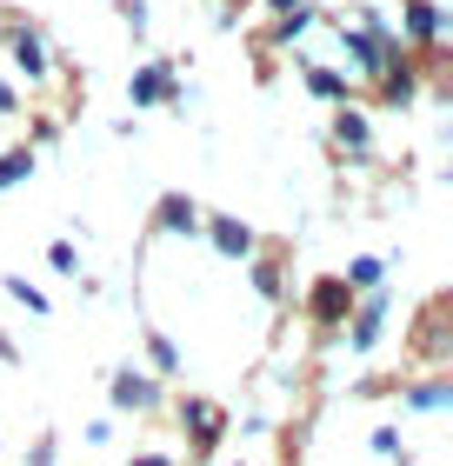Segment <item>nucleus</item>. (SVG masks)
<instances>
[{
	"label": "nucleus",
	"mask_w": 453,
	"mask_h": 466,
	"mask_svg": "<svg viewBox=\"0 0 453 466\" xmlns=\"http://www.w3.org/2000/svg\"><path fill=\"white\" fill-rule=\"evenodd\" d=\"M114 407H154V380L120 373V380H114Z\"/></svg>",
	"instance_id": "obj_1"
},
{
	"label": "nucleus",
	"mask_w": 453,
	"mask_h": 466,
	"mask_svg": "<svg viewBox=\"0 0 453 466\" xmlns=\"http://www.w3.org/2000/svg\"><path fill=\"white\" fill-rule=\"evenodd\" d=\"M314 313L320 320H340V313H347V280H320L314 287Z\"/></svg>",
	"instance_id": "obj_2"
},
{
	"label": "nucleus",
	"mask_w": 453,
	"mask_h": 466,
	"mask_svg": "<svg viewBox=\"0 0 453 466\" xmlns=\"http://www.w3.org/2000/svg\"><path fill=\"white\" fill-rule=\"evenodd\" d=\"M380 320H386V300H366V307H360V320H354V347H374Z\"/></svg>",
	"instance_id": "obj_3"
},
{
	"label": "nucleus",
	"mask_w": 453,
	"mask_h": 466,
	"mask_svg": "<svg viewBox=\"0 0 453 466\" xmlns=\"http://www.w3.org/2000/svg\"><path fill=\"white\" fill-rule=\"evenodd\" d=\"M213 240H221L227 253H247V227H233V220H221V227H213Z\"/></svg>",
	"instance_id": "obj_4"
},
{
	"label": "nucleus",
	"mask_w": 453,
	"mask_h": 466,
	"mask_svg": "<svg viewBox=\"0 0 453 466\" xmlns=\"http://www.w3.org/2000/svg\"><path fill=\"white\" fill-rule=\"evenodd\" d=\"M407 27L427 40V34H434V7H427V0H414V7H407Z\"/></svg>",
	"instance_id": "obj_5"
},
{
	"label": "nucleus",
	"mask_w": 453,
	"mask_h": 466,
	"mask_svg": "<svg viewBox=\"0 0 453 466\" xmlns=\"http://www.w3.org/2000/svg\"><path fill=\"white\" fill-rule=\"evenodd\" d=\"M187 413H193V433H201V440L221 433V413H213V407H187Z\"/></svg>",
	"instance_id": "obj_6"
},
{
	"label": "nucleus",
	"mask_w": 453,
	"mask_h": 466,
	"mask_svg": "<svg viewBox=\"0 0 453 466\" xmlns=\"http://www.w3.org/2000/svg\"><path fill=\"white\" fill-rule=\"evenodd\" d=\"M414 407H447V387L434 380V387H414Z\"/></svg>",
	"instance_id": "obj_7"
},
{
	"label": "nucleus",
	"mask_w": 453,
	"mask_h": 466,
	"mask_svg": "<svg viewBox=\"0 0 453 466\" xmlns=\"http://www.w3.org/2000/svg\"><path fill=\"white\" fill-rule=\"evenodd\" d=\"M160 87H167V74H140V87H134V100H160Z\"/></svg>",
	"instance_id": "obj_8"
},
{
	"label": "nucleus",
	"mask_w": 453,
	"mask_h": 466,
	"mask_svg": "<svg viewBox=\"0 0 453 466\" xmlns=\"http://www.w3.org/2000/svg\"><path fill=\"white\" fill-rule=\"evenodd\" d=\"M20 174H27V154H7V160H0V187L20 180Z\"/></svg>",
	"instance_id": "obj_9"
},
{
	"label": "nucleus",
	"mask_w": 453,
	"mask_h": 466,
	"mask_svg": "<svg viewBox=\"0 0 453 466\" xmlns=\"http://www.w3.org/2000/svg\"><path fill=\"white\" fill-rule=\"evenodd\" d=\"M140 466H174V460H160V453H147V460H140Z\"/></svg>",
	"instance_id": "obj_10"
},
{
	"label": "nucleus",
	"mask_w": 453,
	"mask_h": 466,
	"mask_svg": "<svg viewBox=\"0 0 453 466\" xmlns=\"http://www.w3.org/2000/svg\"><path fill=\"white\" fill-rule=\"evenodd\" d=\"M273 7H300V0H273Z\"/></svg>",
	"instance_id": "obj_11"
}]
</instances>
